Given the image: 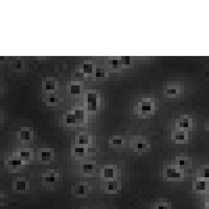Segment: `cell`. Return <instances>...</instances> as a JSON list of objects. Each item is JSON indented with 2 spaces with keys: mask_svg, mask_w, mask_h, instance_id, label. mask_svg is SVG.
I'll use <instances>...</instances> for the list:
<instances>
[{
  "mask_svg": "<svg viewBox=\"0 0 209 209\" xmlns=\"http://www.w3.org/2000/svg\"><path fill=\"white\" fill-rule=\"evenodd\" d=\"M136 111L139 115L142 116L153 114L155 111V100L151 97H144L139 100Z\"/></svg>",
  "mask_w": 209,
  "mask_h": 209,
  "instance_id": "obj_1",
  "label": "cell"
},
{
  "mask_svg": "<svg viewBox=\"0 0 209 209\" xmlns=\"http://www.w3.org/2000/svg\"><path fill=\"white\" fill-rule=\"evenodd\" d=\"M164 93L168 97H179L183 93V85L180 82H171L166 85Z\"/></svg>",
  "mask_w": 209,
  "mask_h": 209,
  "instance_id": "obj_2",
  "label": "cell"
},
{
  "mask_svg": "<svg viewBox=\"0 0 209 209\" xmlns=\"http://www.w3.org/2000/svg\"><path fill=\"white\" fill-rule=\"evenodd\" d=\"M83 120H84V111L82 110H75L70 113H68L66 116V122L70 124L83 121Z\"/></svg>",
  "mask_w": 209,
  "mask_h": 209,
  "instance_id": "obj_3",
  "label": "cell"
},
{
  "mask_svg": "<svg viewBox=\"0 0 209 209\" xmlns=\"http://www.w3.org/2000/svg\"><path fill=\"white\" fill-rule=\"evenodd\" d=\"M97 103H98V100H97V95L92 92L90 93L87 95V107L88 110L90 111H95L97 108Z\"/></svg>",
  "mask_w": 209,
  "mask_h": 209,
  "instance_id": "obj_4",
  "label": "cell"
},
{
  "mask_svg": "<svg viewBox=\"0 0 209 209\" xmlns=\"http://www.w3.org/2000/svg\"><path fill=\"white\" fill-rule=\"evenodd\" d=\"M73 188L75 189L74 192L75 194L80 195V196H85V195H87L88 193V187H87V186H85V185L80 184L78 186H75Z\"/></svg>",
  "mask_w": 209,
  "mask_h": 209,
  "instance_id": "obj_5",
  "label": "cell"
},
{
  "mask_svg": "<svg viewBox=\"0 0 209 209\" xmlns=\"http://www.w3.org/2000/svg\"><path fill=\"white\" fill-rule=\"evenodd\" d=\"M166 175L170 178H178L181 176V172L177 168L168 167V169L166 170Z\"/></svg>",
  "mask_w": 209,
  "mask_h": 209,
  "instance_id": "obj_6",
  "label": "cell"
},
{
  "mask_svg": "<svg viewBox=\"0 0 209 209\" xmlns=\"http://www.w3.org/2000/svg\"><path fill=\"white\" fill-rule=\"evenodd\" d=\"M191 124H192V121L188 117V116H181L180 120H179V126L180 128L182 129H186L188 128V127L191 126Z\"/></svg>",
  "mask_w": 209,
  "mask_h": 209,
  "instance_id": "obj_7",
  "label": "cell"
},
{
  "mask_svg": "<svg viewBox=\"0 0 209 209\" xmlns=\"http://www.w3.org/2000/svg\"><path fill=\"white\" fill-rule=\"evenodd\" d=\"M94 70V65L91 61H85L82 65L83 74H91Z\"/></svg>",
  "mask_w": 209,
  "mask_h": 209,
  "instance_id": "obj_8",
  "label": "cell"
},
{
  "mask_svg": "<svg viewBox=\"0 0 209 209\" xmlns=\"http://www.w3.org/2000/svg\"><path fill=\"white\" fill-rule=\"evenodd\" d=\"M80 90H81V86L80 84L78 82H71L70 84V87L69 90L70 93L71 95H78L80 93Z\"/></svg>",
  "mask_w": 209,
  "mask_h": 209,
  "instance_id": "obj_9",
  "label": "cell"
},
{
  "mask_svg": "<svg viewBox=\"0 0 209 209\" xmlns=\"http://www.w3.org/2000/svg\"><path fill=\"white\" fill-rule=\"evenodd\" d=\"M39 159L42 161H50L52 159V153L49 150H41L39 151Z\"/></svg>",
  "mask_w": 209,
  "mask_h": 209,
  "instance_id": "obj_10",
  "label": "cell"
},
{
  "mask_svg": "<svg viewBox=\"0 0 209 209\" xmlns=\"http://www.w3.org/2000/svg\"><path fill=\"white\" fill-rule=\"evenodd\" d=\"M135 150H136L137 151H144L147 148V142L146 140H139L135 143Z\"/></svg>",
  "mask_w": 209,
  "mask_h": 209,
  "instance_id": "obj_11",
  "label": "cell"
},
{
  "mask_svg": "<svg viewBox=\"0 0 209 209\" xmlns=\"http://www.w3.org/2000/svg\"><path fill=\"white\" fill-rule=\"evenodd\" d=\"M56 87H57V83L54 80L49 79L45 81L44 88L46 90H54L56 89Z\"/></svg>",
  "mask_w": 209,
  "mask_h": 209,
  "instance_id": "obj_12",
  "label": "cell"
},
{
  "mask_svg": "<svg viewBox=\"0 0 209 209\" xmlns=\"http://www.w3.org/2000/svg\"><path fill=\"white\" fill-rule=\"evenodd\" d=\"M186 137H187V135H186L185 131L183 130L176 131L173 134V139L177 140V142H183V140H185Z\"/></svg>",
  "mask_w": 209,
  "mask_h": 209,
  "instance_id": "obj_13",
  "label": "cell"
},
{
  "mask_svg": "<svg viewBox=\"0 0 209 209\" xmlns=\"http://www.w3.org/2000/svg\"><path fill=\"white\" fill-rule=\"evenodd\" d=\"M104 176L106 178H112L115 175V170L112 166H106L104 169Z\"/></svg>",
  "mask_w": 209,
  "mask_h": 209,
  "instance_id": "obj_14",
  "label": "cell"
},
{
  "mask_svg": "<svg viewBox=\"0 0 209 209\" xmlns=\"http://www.w3.org/2000/svg\"><path fill=\"white\" fill-rule=\"evenodd\" d=\"M47 104H57L59 102V97L57 95L54 93H50L48 95V99H47Z\"/></svg>",
  "mask_w": 209,
  "mask_h": 209,
  "instance_id": "obj_15",
  "label": "cell"
},
{
  "mask_svg": "<svg viewBox=\"0 0 209 209\" xmlns=\"http://www.w3.org/2000/svg\"><path fill=\"white\" fill-rule=\"evenodd\" d=\"M30 130L28 128H23L20 131V138L23 140H29L30 139Z\"/></svg>",
  "mask_w": 209,
  "mask_h": 209,
  "instance_id": "obj_16",
  "label": "cell"
},
{
  "mask_svg": "<svg viewBox=\"0 0 209 209\" xmlns=\"http://www.w3.org/2000/svg\"><path fill=\"white\" fill-rule=\"evenodd\" d=\"M109 65H111V68L113 70H119L120 68L122 66L121 63V60H119L118 59H114V60H110V61H109Z\"/></svg>",
  "mask_w": 209,
  "mask_h": 209,
  "instance_id": "obj_17",
  "label": "cell"
},
{
  "mask_svg": "<svg viewBox=\"0 0 209 209\" xmlns=\"http://www.w3.org/2000/svg\"><path fill=\"white\" fill-rule=\"evenodd\" d=\"M57 179V175L54 173H49L46 175L45 176V182H47L48 184H53L56 181Z\"/></svg>",
  "mask_w": 209,
  "mask_h": 209,
  "instance_id": "obj_18",
  "label": "cell"
},
{
  "mask_svg": "<svg viewBox=\"0 0 209 209\" xmlns=\"http://www.w3.org/2000/svg\"><path fill=\"white\" fill-rule=\"evenodd\" d=\"M95 162L92 161V163H85L83 165V171L84 173H90L92 172L94 166H95Z\"/></svg>",
  "mask_w": 209,
  "mask_h": 209,
  "instance_id": "obj_19",
  "label": "cell"
},
{
  "mask_svg": "<svg viewBox=\"0 0 209 209\" xmlns=\"http://www.w3.org/2000/svg\"><path fill=\"white\" fill-rule=\"evenodd\" d=\"M27 187V182L24 180L19 179L16 181V189L19 191H24Z\"/></svg>",
  "mask_w": 209,
  "mask_h": 209,
  "instance_id": "obj_20",
  "label": "cell"
},
{
  "mask_svg": "<svg viewBox=\"0 0 209 209\" xmlns=\"http://www.w3.org/2000/svg\"><path fill=\"white\" fill-rule=\"evenodd\" d=\"M23 67H24V61L23 60H16L14 62V64H13V68L14 69V70H20L23 69Z\"/></svg>",
  "mask_w": 209,
  "mask_h": 209,
  "instance_id": "obj_21",
  "label": "cell"
},
{
  "mask_svg": "<svg viewBox=\"0 0 209 209\" xmlns=\"http://www.w3.org/2000/svg\"><path fill=\"white\" fill-rule=\"evenodd\" d=\"M120 60H121V65L122 66H123V65L128 66V65H130V63H131V61H130V57H129V56H123V57H121V58H120Z\"/></svg>",
  "mask_w": 209,
  "mask_h": 209,
  "instance_id": "obj_22",
  "label": "cell"
},
{
  "mask_svg": "<svg viewBox=\"0 0 209 209\" xmlns=\"http://www.w3.org/2000/svg\"><path fill=\"white\" fill-rule=\"evenodd\" d=\"M79 142H80V144H81V145H86V144H88V142H89L88 136L86 135H84V134L82 135V134H81L80 135Z\"/></svg>",
  "mask_w": 209,
  "mask_h": 209,
  "instance_id": "obj_23",
  "label": "cell"
},
{
  "mask_svg": "<svg viewBox=\"0 0 209 209\" xmlns=\"http://www.w3.org/2000/svg\"><path fill=\"white\" fill-rule=\"evenodd\" d=\"M106 189L111 190V191L116 190L117 189V183L115 182V181H109V182H107V184H106Z\"/></svg>",
  "mask_w": 209,
  "mask_h": 209,
  "instance_id": "obj_24",
  "label": "cell"
},
{
  "mask_svg": "<svg viewBox=\"0 0 209 209\" xmlns=\"http://www.w3.org/2000/svg\"><path fill=\"white\" fill-rule=\"evenodd\" d=\"M8 165L12 166L13 168H16L18 166H20L22 165V161L19 160H12L8 161Z\"/></svg>",
  "mask_w": 209,
  "mask_h": 209,
  "instance_id": "obj_25",
  "label": "cell"
},
{
  "mask_svg": "<svg viewBox=\"0 0 209 209\" xmlns=\"http://www.w3.org/2000/svg\"><path fill=\"white\" fill-rule=\"evenodd\" d=\"M95 77L96 78H104V77H106V72H104V70L99 68V69L96 70V72H95Z\"/></svg>",
  "mask_w": 209,
  "mask_h": 209,
  "instance_id": "obj_26",
  "label": "cell"
},
{
  "mask_svg": "<svg viewBox=\"0 0 209 209\" xmlns=\"http://www.w3.org/2000/svg\"><path fill=\"white\" fill-rule=\"evenodd\" d=\"M196 188L197 190H205L206 188V182L203 181H199L196 184Z\"/></svg>",
  "mask_w": 209,
  "mask_h": 209,
  "instance_id": "obj_27",
  "label": "cell"
},
{
  "mask_svg": "<svg viewBox=\"0 0 209 209\" xmlns=\"http://www.w3.org/2000/svg\"><path fill=\"white\" fill-rule=\"evenodd\" d=\"M112 143L114 145H121L123 143V140L121 137H114L112 140Z\"/></svg>",
  "mask_w": 209,
  "mask_h": 209,
  "instance_id": "obj_28",
  "label": "cell"
},
{
  "mask_svg": "<svg viewBox=\"0 0 209 209\" xmlns=\"http://www.w3.org/2000/svg\"><path fill=\"white\" fill-rule=\"evenodd\" d=\"M75 151L77 155L79 156H83L84 155V152H85V149L83 147H77L75 149Z\"/></svg>",
  "mask_w": 209,
  "mask_h": 209,
  "instance_id": "obj_29",
  "label": "cell"
},
{
  "mask_svg": "<svg viewBox=\"0 0 209 209\" xmlns=\"http://www.w3.org/2000/svg\"><path fill=\"white\" fill-rule=\"evenodd\" d=\"M29 151H23L20 152V156L23 158V159H25V160H27V159H29Z\"/></svg>",
  "mask_w": 209,
  "mask_h": 209,
  "instance_id": "obj_30",
  "label": "cell"
},
{
  "mask_svg": "<svg viewBox=\"0 0 209 209\" xmlns=\"http://www.w3.org/2000/svg\"><path fill=\"white\" fill-rule=\"evenodd\" d=\"M179 165H180L181 166L184 167L185 166H187V161H186V160H180V161H179Z\"/></svg>",
  "mask_w": 209,
  "mask_h": 209,
  "instance_id": "obj_31",
  "label": "cell"
},
{
  "mask_svg": "<svg viewBox=\"0 0 209 209\" xmlns=\"http://www.w3.org/2000/svg\"><path fill=\"white\" fill-rule=\"evenodd\" d=\"M203 176H204V177H208V176H209V170L208 169H205V170H204Z\"/></svg>",
  "mask_w": 209,
  "mask_h": 209,
  "instance_id": "obj_32",
  "label": "cell"
},
{
  "mask_svg": "<svg viewBox=\"0 0 209 209\" xmlns=\"http://www.w3.org/2000/svg\"><path fill=\"white\" fill-rule=\"evenodd\" d=\"M158 209H167V207L166 206H159Z\"/></svg>",
  "mask_w": 209,
  "mask_h": 209,
  "instance_id": "obj_33",
  "label": "cell"
},
{
  "mask_svg": "<svg viewBox=\"0 0 209 209\" xmlns=\"http://www.w3.org/2000/svg\"><path fill=\"white\" fill-rule=\"evenodd\" d=\"M208 185H209V182H208Z\"/></svg>",
  "mask_w": 209,
  "mask_h": 209,
  "instance_id": "obj_34",
  "label": "cell"
}]
</instances>
